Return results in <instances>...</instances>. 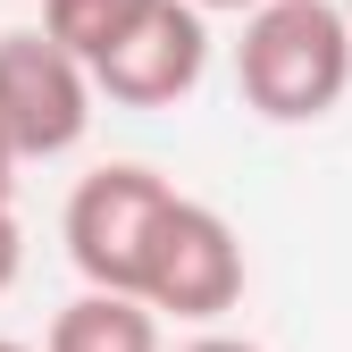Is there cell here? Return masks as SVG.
<instances>
[{
  "label": "cell",
  "mask_w": 352,
  "mask_h": 352,
  "mask_svg": "<svg viewBox=\"0 0 352 352\" xmlns=\"http://www.w3.org/2000/svg\"><path fill=\"white\" fill-rule=\"evenodd\" d=\"M235 84L269 126H311L352 93V25L336 0H260L243 9Z\"/></svg>",
  "instance_id": "cell-1"
},
{
  "label": "cell",
  "mask_w": 352,
  "mask_h": 352,
  "mask_svg": "<svg viewBox=\"0 0 352 352\" xmlns=\"http://www.w3.org/2000/svg\"><path fill=\"white\" fill-rule=\"evenodd\" d=\"M93 126V67L42 25L0 34V143L9 160H59Z\"/></svg>",
  "instance_id": "cell-2"
},
{
  "label": "cell",
  "mask_w": 352,
  "mask_h": 352,
  "mask_svg": "<svg viewBox=\"0 0 352 352\" xmlns=\"http://www.w3.org/2000/svg\"><path fill=\"white\" fill-rule=\"evenodd\" d=\"M168 193H176V185H168V176H151L143 160H109V168H93V176L67 193V218H59L76 277H84V285H109V294H135Z\"/></svg>",
  "instance_id": "cell-3"
},
{
  "label": "cell",
  "mask_w": 352,
  "mask_h": 352,
  "mask_svg": "<svg viewBox=\"0 0 352 352\" xmlns=\"http://www.w3.org/2000/svg\"><path fill=\"white\" fill-rule=\"evenodd\" d=\"M135 294L151 302V311H168V319H193V327L227 319L235 302H243V243H235V227H227L210 201L168 193Z\"/></svg>",
  "instance_id": "cell-4"
},
{
  "label": "cell",
  "mask_w": 352,
  "mask_h": 352,
  "mask_svg": "<svg viewBox=\"0 0 352 352\" xmlns=\"http://www.w3.org/2000/svg\"><path fill=\"white\" fill-rule=\"evenodd\" d=\"M210 67V17L193 0H151L109 51L93 59V93H109L118 109H176Z\"/></svg>",
  "instance_id": "cell-5"
},
{
  "label": "cell",
  "mask_w": 352,
  "mask_h": 352,
  "mask_svg": "<svg viewBox=\"0 0 352 352\" xmlns=\"http://www.w3.org/2000/svg\"><path fill=\"white\" fill-rule=\"evenodd\" d=\"M42 352H160V311L143 294H109V285H84L67 311L51 319Z\"/></svg>",
  "instance_id": "cell-6"
},
{
  "label": "cell",
  "mask_w": 352,
  "mask_h": 352,
  "mask_svg": "<svg viewBox=\"0 0 352 352\" xmlns=\"http://www.w3.org/2000/svg\"><path fill=\"white\" fill-rule=\"evenodd\" d=\"M143 9H151V0H42V34L93 67V59H101V51H109V42L135 25Z\"/></svg>",
  "instance_id": "cell-7"
},
{
  "label": "cell",
  "mask_w": 352,
  "mask_h": 352,
  "mask_svg": "<svg viewBox=\"0 0 352 352\" xmlns=\"http://www.w3.org/2000/svg\"><path fill=\"white\" fill-rule=\"evenodd\" d=\"M17 260H25V243H17V218H9V201H0V294L17 285Z\"/></svg>",
  "instance_id": "cell-8"
},
{
  "label": "cell",
  "mask_w": 352,
  "mask_h": 352,
  "mask_svg": "<svg viewBox=\"0 0 352 352\" xmlns=\"http://www.w3.org/2000/svg\"><path fill=\"white\" fill-rule=\"evenodd\" d=\"M185 352H260V344H243V336H193Z\"/></svg>",
  "instance_id": "cell-9"
},
{
  "label": "cell",
  "mask_w": 352,
  "mask_h": 352,
  "mask_svg": "<svg viewBox=\"0 0 352 352\" xmlns=\"http://www.w3.org/2000/svg\"><path fill=\"white\" fill-rule=\"evenodd\" d=\"M193 9L210 17V9H260V0H193Z\"/></svg>",
  "instance_id": "cell-10"
},
{
  "label": "cell",
  "mask_w": 352,
  "mask_h": 352,
  "mask_svg": "<svg viewBox=\"0 0 352 352\" xmlns=\"http://www.w3.org/2000/svg\"><path fill=\"white\" fill-rule=\"evenodd\" d=\"M9 176H17V160H9V143H0V201H9Z\"/></svg>",
  "instance_id": "cell-11"
},
{
  "label": "cell",
  "mask_w": 352,
  "mask_h": 352,
  "mask_svg": "<svg viewBox=\"0 0 352 352\" xmlns=\"http://www.w3.org/2000/svg\"><path fill=\"white\" fill-rule=\"evenodd\" d=\"M0 352H34V344H9V336H0Z\"/></svg>",
  "instance_id": "cell-12"
},
{
  "label": "cell",
  "mask_w": 352,
  "mask_h": 352,
  "mask_svg": "<svg viewBox=\"0 0 352 352\" xmlns=\"http://www.w3.org/2000/svg\"><path fill=\"white\" fill-rule=\"evenodd\" d=\"M336 9H344V25H352V0H336Z\"/></svg>",
  "instance_id": "cell-13"
}]
</instances>
